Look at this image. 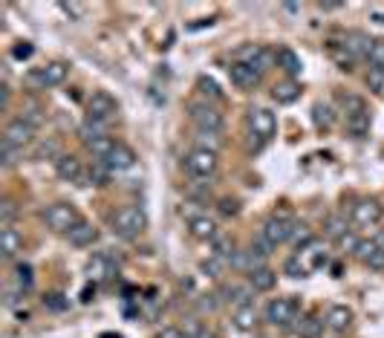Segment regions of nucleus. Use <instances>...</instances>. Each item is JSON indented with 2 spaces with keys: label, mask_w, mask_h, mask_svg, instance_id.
Segmentation results:
<instances>
[{
  "label": "nucleus",
  "mask_w": 384,
  "mask_h": 338,
  "mask_svg": "<svg viewBox=\"0 0 384 338\" xmlns=\"http://www.w3.org/2000/svg\"><path fill=\"white\" fill-rule=\"evenodd\" d=\"M283 272H286V275H289V278H307V275H309V272H307V269H303V263L298 261V257H295V254H292V257H289V261H286V263H283Z\"/></svg>",
  "instance_id": "nucleus-41"
},
{
  "label": "nucleus",
  "mask_w": 384,
  "mask_h": 338,
  "mask_svg": "<svg viewBox=\"0 0 384 338\" xmlns=\"http://www.w3.org/2000/svg\"><path fill=\"white\" fill-rule=\"evenodd\" d=\"M9 99H12V90H9V84L3 82V84H0V107H9Z\"/></svg>",
  "instance_id": "nucleus-52"
},
{
  "label": "nucleus",
  "mask_w": 384,
  "mask_h": 338,
  "mask_svg": "<svg viewBox=\"0 0 384 338\" xmlns=\"http://www.w3.org/2000/svg\"><path fill=\"white\" fill-rule=\"evenodd\" d=\"M84 275L90 283H104L116 275V263H113V257L104 254V252H95L90 261L84 263Z\"/></svg>",
  "instance_id": "nucleus-13"
},
{
  "label": "nucleus",
  "mask_w": 384,
  "mask_h": 338,
  "mask_svg": "<svg viewBox=\"0 0 384 338\" xmlns=\"http://www.w3.org/2000/svg\"><path fill=\"white\" fill-rule=\"evenodd\" d=\"M191 122H194L197 133H222V113L214 104H194L191 107Z\"/></svg>",
  "instance_id": "nucleus-10"
},
{
  "label": "nucleus",
  "mask_w": 384,
  "mask_h": 338,
  "mask_svg": "<svg viewBox=\"0 0 384 338\" xmlns=\"http://www.w3.org/2000/svg\"><path fill=\"white\" fill-rule=\"evenodd\" d=\"M271 99H275L278 104H295V102L300 99V84L295 82V78L278 82L275 87H271Z\"/></svg>",
  "instance_id": "nucleus-25"
},
{
  "label": "nucleus",
  "mask_w": 384,
  "mask_h": 338,
  "mask_svg": "<svg viewBox=\"0 0 384 338\" xmlns=\"http://www.w3.org/2000/svg\"><path fill=\"white\" fill-rule=\"evenodd\" d=\"M35 133H38V127H32L23 119H12L3 127V144H9V148H18V151H26L29 144L35 142Z\"/></svg>",
  "instance_id": "nucleus-12"
},
{
  "label": "nucleus",
  "mask_w": 384,
  "mask_h": 338,
  "mask_svg": "<svg viewBox=\"0 0 384 338\" xmlns=\"http://www.w3.org/2000/svg\"><path fill=\"white\" fill-rule=\"evenodd\" d=\"M188 232H191V237H194V240H202V243H214L217 234H220L217 223L211 217H205V214L191 217L188 220Z\"/></svg>",
  "instance_id": "nucleus-20"
},
{
  "label": "nucleus",
  "mask_w": 384,
  "mask_h": 338,
  "mask_svg": "<svg viewBox=\"0 0 384 338\" xmlns=\"http://www.w3.org/2000/svg\"><path fill=\"white\" fill-rule=\"evenodd\" d=\"M222 214H237V203H229V200H222Z\"/></svg>",
  "instance_id": "nucleus-54"
},
{
  "label": "nucleus",
  "mask_w": 384,
  "mask_h": 338,
  "mask_svg": "<svg viewBox=\"0 0 384 338\" xmlns=\"http://www.w3.org/2000/svg\"><path fill=\"white\" fill-rule=\"evenodd\" d=\"M321 327H327L324 321H318V318H307V321L300 324V332H303V338H315Z\"/></svg>",
  "instance_id": "nucleus-44"
},
{
  "label": "nucleus",
  "mask_w": 384,
  "mask_h": 338,
  "mask_svg": "<svg viewBox=\"0 0 384 338\" xmlns=\"http://www.w3.org/2000/svg\"><path fill=\"white\" fill-rule=\"evenodd\" d=\"M312 122H315V127H321V131H332V124H335V110H332V104L318 102L312 107Z\"/></svg>",
  "instance_id": "nucleus-27"
},
{
  "label": "nucleus",
  "mask_w": 384,
  "mask_h": 338,
  "mask_svg": "<svg viewBox=\"0 0 384 338\" xmlns=\"http://www.w3.org/2000/svg\"><path fill=\"white\" fill-rule=\"evenodd\" d=\"M249 131L260 142H269L278 133V116L269 107H251L249 110Z\"/></svg>",
  "instance_id": "nucleus-11"
},
{
  "label": "nucleus",
  "mask_w": 384,
  "mask_h": 338,
  "mask_svg": "<svg viewBox=\"0 0 384 338\" xmlns=\"http://www.w3.org/2000/svg\"><path fill=\"white\" fill-rule=\"evenodd\" d=\"M384 220V205L378 200H358L349 208V223L358 225V229H373Z\"/></svg>",
  "instance_id": "nucleus-8"
},
{
  "label": "nucleus",
  "mask_w": 384,
  "mask_h": 338,
  "mask_svg": "<svg viewBox=\"0 0 384 338\" xmlns=\"http://www.w3.org/2000/svg\"><path fill=\"white\" fill-rule=\"evenodd\" d=\"M321 9H327V12H335V9H341V3H321Z\"/></svg>",
  "instance_id": "nucleus-56"
},
{
  "label": "nucleus",
  "mask_w": 384,
  "mask_h": 338,
  "mask_svg": "<svg viewBox=\"0 0 384 338\" xmlns=\"http://www.w3.org/2000/svg\"><path fill=\"white\" fill-rule=\"evenodd\" d=\"M197 148H205V151L220 153V148H222V136H220V133H197Z\"/></svg>",
  "instance_id": "nucleus-37"
},
{
  "label": "nucleus",
  "mask_w": 384,
  "mask_h": 338,
  "mask_svg": "<svg viewBox=\"0 0 384 338\" xmlns=\"http://www.w3.org/2000/svg\"><path fill=\"white\" fill-rule=\"evenodd\" d=\"M119 113V102L113 93L107 90H95L90 99H87V119H95V122H110Z\"/></svg>",
  "instance_id": "nucleus-9"
},
{
  "label": "nucleus",
  "mask_w": 384,
  "mask_h": 338,
  "mask_svg": "<svg viewBox=\"0 0 384 338\" xmlns=\"http://www.w3.org/2000/svg\"><path fill=\"white\" fill-rule=\"evenodd\" d=\"M44 307L50 310V312H64L70 307V298L67 295H61V292H52V295H46L44 298Z\"/></svg>",
  "instance_id": "nucleus-39"
},
{
  "label": "nucleus",
  "mask_w": 384,
  "mask_h": 338,
  "mask_svg": "<svg viewBox=\"0 0 384 338\" xmlns=\"http://www.w3.org/2000/svg\"><path fill=\"white\" fill-rule=\"evenodd\" d=\"M61 12L70 15V18H75V21L84 18V6H81V3H61Z\"/></svg>",
  "instance_id": "nucleus-48"
},
{
  "label": "nucleus",
  "mask_w": 384,
  "mask_h": 338,
  "mask_svg": "<svg viewBox=\"0 0 384 338\" xmlns=\"http://www.w3.org/2000/svg\"><path fill=\"white\" fill-rule=\"evenodd\" d=\"M194 338H220V335H217V332H214V330H208V327H200V330H197V335H194Z\"/></svg>",
  "instance_id": "nucleus-53"
},
{
  "label": "nucleus",
  "mask_w": 384,
  "mask_h": 338,
  "mask_svg": "<svg viewBox=\"0 0 384 338\" xmlns=\"http://www.w3.org/2000/svg\"><path fill=\"white\" fill-rule=\"evenodd\" d=\"M295 225H298V220L289 212H275L263 223V229H260L258 240H254V246H258L263 254L275 252L278 246H283V243H289V240H292Z\"/></svg>",
  "instance_id": "nucleus-1"
},
{
  "label": "nucleus",
  "mask_w": 384,
  "mask_h": 338,
  "mask_svg": "<svg viewBox=\"0 0 384 338\" xmlns=\"http://www.w3.org/2000/svg\"><path fill=\"white\" fill-rule=\"evenodd\" d=\"M237 61L246 64V67H251L258 75H263L266 70L275 67V53H271L269 46H263V44H249V46H243V50L237 53Z\"/></svg>",
  "instance_id": "nucleus-7"
},
{
  "label": "nucleus",
  "mask_w": 384,
  "mask_h": 338,
  "mask_svg": "<svg viewBox=\"0 0 384 338\" xmlns=\"http://www.w3.org/2000/svg\"><path fill=\"white\" fill-rule=\"evenodd\" d=\"M295 257L303 263V269H307V272H315V269L327 266V246L321 243V240H309L307 246H300V249H298Z\"/></svg>",
  "instance_id": "nucleus-16"
},
{
  "label": "nucleus",
  "mask_w": 384,
  "mask_h": 338,
  "mask_svg": "<svg viewBox=\"0 0 384 338\" xmlns=\"http://www.w3.org/2000/svg\"><path fill=\"white\" fill-rule=\"evenodd\" d=\"M67 75H70V64L67 61H50L41 70H32L26 75V84L35 87V90H46V87L64 84V82H67Z\"/></svg>",
  "instance_id": "nucleus-5"
},
{
  "label": "nucleus",
  "mask_w": 384,
  "mask_h": 338,
  "mask_svg": "<svg viewBox=\"0 0 384 338\" xmlns=\"http://www.w3.org/2000/svg\"><path fill=\"white\" fill-rule=\"evenodd\" d=\"M338 243H341V249H347V252H353V254H356V249H358V243H361V240H356L353 234L347 232V234L338 240Z\"/></svg>",
  "instance_id": "nucleus-49"
},
{
  "label": "nucleus",
  "mask_w": 384,
  "mask_h": 338,
  "mask_svg": "<svg viewBox=\"0 0 384 338\" xmlns=\"http://www.w3.org/2000/svg\"><path fill=\"white\" fill-rule=\"evenodd\" d=\"M104 165L110 173H124V171H131L136 165V153L131 144H124V142H116V148L110 151V156L104 159Z\"/></svg>",
  "instance_id": "nucleus-15"
},
{
  "label": "nucleus",
  "mask_w": 384,
  "mask_h": 338,
  "mask_svg": "<svg viewBox=\"0 0 384 338\" xmlns=\"http://www.w3.org/2000/svg\"><path fill=\"white\" fill-rule=\"evenodd\" d=\"M231 321H234V327L240 332H251L254 327H258V307H254V303H243V307L234 310Z\"/></svg>",
  "instance_id": "nucleus-26"
},
{
  "label": "nucleus",
  "mask_w": 384,
  "mask_h": 338,
  "mask_svg": "<svg viewBox=\"0 0 384 338\" xmlns=\"http://www.w3.org/2000/svg\"><path fill=\"white\" fill-rule=\"evenodd\" d=\"M18 119L29 122L32 127H41V124H44V110H41L38 104H26V107L21 110V116H18Z\"/></svg>",
  "instance_id": "nucleus-38"
},
{
  "label": "nucleus",
  "mask_w": 384,
  "mask_h": 338,
  "mask_svg": "<svg viewBox=\"0 0 384 338\" xmlns=\"http://www.w3.org/2000/svg\"><path fill=\"white\" fill-rule=\"evenodd\" d=\"M275 283H278V272L275 269L260 266V269L249 272V289H251V292H271Z\"/></svg>",
  "instance_id": "nucleus-21"
},
{
  "label": "nucleus",
  "mask_w": 384,
  "mask_h": 338,
  "mask_svg": "<svg viewBox=\"0 0 384 338\" xmlns=\"http://www.w3.org/2000/svg\"><path fill=\"white\" fill-rule=\"evenodd\" d=\"M156 338H188V335H185V332H182L180 327H165V330L159 332Z\"/></svg>",
  "instance_id": "nucleus-50"
},
{
  "label": "nucleus",
  "mask_w": 384,
  "mask_h": 338,
  "mask_svg": "<svg viewBox=\"0 0 384 338\" xmlns=\"http://www.w3.org/2000/svg\"><path fill=\"white\" fill-rule=\"evenodd\" d=\"M347 131L353 133V136H358V139H364L367 133H370V113H358V116H349V119H347Z\"/></svg>",
  "instance_id": "nucleus-31"
},
{
  "label": "nucleus",
  "mask_w": 384,
  "mask_h": 338,
  "mask_svg": "<svg viewBox=\"0 0 384 338\" xmlns=\"http://www.w3.org/2000/svg\"><path fill=\"white\" fill-rule=\"evenodd\" d=\"M21 156H23V151L9 148V144H0V159H3V168L18 165V162H21Z\"/></svg>",
  "instance_id": "nucleus-40"
},
{
  "label": "nucleus",
  "mask_w": 384,
  "mask_h": 338,
  "mask_svg": "<svg viewBox=\"0 0 384 338\" xmlns=\"http://www.w3.org/2000/svg\"><path fill=\"white\" fill-rule=\"evenodd\" d=\"M220 168V153L205 151V148H191L185 153V171L194 176V180H208L214 176Z\"/></svg>",
  "instance_id": "nucleus-4"
},
{
  "label": "nucleus",
  "mask_w": 384,
  "mask_h": 338,
  "mask_svg": "<svg viewBox=\"0 0 384 338\" xmlns=\"http://www.w3.org/2000/svg\"><path fill=\"white\" fill-rule=\"evenodd\" d=\"M367 84L373 87L376 95H381V99H384V70H370V75H367Z\"/></svg>",
  "instance_id": "nucleus-42"
},
{
  "label": "nucleus",
  "mask_w": 384,
  "mask_h": 338,
  "mask_svg": "<svg viewBox=\"0 0 384 338\" xmlns=\"http://www.w3.org/2000/svg\"><path fill=\"white\" fill-rule=\"evenodd\" d=\"M15 283H18L21 292H26V289L35 283V269H32L29 263H18L15 266Z\"/></svg>",
  "instance_id": "nucleus-34"
},
{
  "label": "nucleus",
  "mask_w": 384,
  "mask_h": 338,
  "mask_svg": "<svg viewBox=\"0 0 384 338\" xmlns=\"http://www.w3.org/2000/svg\"><path fill=\"white\" fill-rule=\"evenodd\" d=\"M110 225H113L116 237L136 240L139 234H145V229H148V214L142 212L139 205H122L119 212L113 214V220H110Z\"/></svg>",
  "instance_id": "nucleus-2"
},
{
  "label": "nucleus",
  "mask_w": 384,
  "mask_h": 338,
  "mask_svg": "<svg viewBox=\"0 0 384 338\" xmlns=\"http://www.w3.org/2000/svg\"><path fill=\"white\" fill-rule=\"evenodd\" d=\"M67 240L75 246V249H87V246H93L95 240H99V229H95L93 223H87V220H81L75 225V229L67 234Z\"/></svg>",
  "instance_id": "nucleus-23"
},
{
  "label": "nucleus",
  "mask_w": 384,
  "mask_h": 338,
  "mask_svg": "<svg viewBox=\"0 0 384 338\" xmlns=\"http://www.w3.org/2000/svg\"><path fill=\"white\" fill-rule=\"evenodd\" d=\"M341 110H344V116L349 119V116H358V113H367V104H364L361 95L344 93V95H341Z\"/></svg>",
  "instance_id": "nucleus-30"
},
{
  "label": "nucleus",
  "mask_w": 384,
  "mask_h": 338,
  "mask_svg": "<svg viewBox=\"0 0 384 338\" xmlns=\"http://www.w3.org/2000/svg\"><path fill=\"white\" fill-rule=\"evenodd\" d=\"M226 266H229V263L222 261V257L211 254L208 261L200 263V272H202V275H208V278H222V275H226Z\"/></svg>",
  "instance_id": "nucleus-33"
},
{
  "label": "nucleus",
  "mask_w": 384,
  "mask_h": 338,
  "mask_svg": "<svg viewBox=\"0 0 384 338\" xmlns=\"http://www.w3.org/2000/svg\"><path fill=\"white\" fill-rule=\"evenodd\" d=\"M373 21H376V24H381V26H384V12H373Z\"/></svg>",
  "instance_id": "nucleus-57"
},
{
  "label": "nucleus",
  "mask_w": 384,
  "mask_h": 338,
  "mask_svg": "<svg viewBox=\"0 0 384 338\" xmlns=\"http://www.w3.org/2000/svg\"><path fill=\"white\" fill-rule=\"evenodd\" d=\"M367 64L373 70H384V38H376L370 46V55H367Z\"/></svg>",
  "instance_id": "nucleus-35"
},
{
  "label": "nucleus",
  "mask_w": 384,
  "mask_h": 338,
  "mask_svg": "<svg viewBox=\"0 0 384 338\" xmlns=\"http://www.w3.org/2000/svg\"><path fill=\"white\" fill-rule=\"evenodd\" d=\"M32 53H35V46H32L29 41H18V44L12 46V58H18V61L32 58Z\"/></svg>",
  "instance_id": "nucleus-43"
},
{
  "label": "nucleus",
  "mask_w": 384,
  "mask_h": 338,
  "mask_svg": "<svg viewBox=\"0 0 384 338\" xmlns=\"http://www.w3.org/2000/svg\"><path fill=\"white\" fill-rule=\"evenodd\" d=\"M347 232H349V229H347V217H341V214H332V217L324 223V234H327L329 240H341Z\"/></svg>",
  "instance_id": "nucleus-32"
},
{
  "label": "nucleus",
  "mask_w": 384,
  "mask_h": 338,
  "mask_svg": "<svg viewBox=\"0 0 384 338\" xmlns=\"http://www.w3.org/2000/svg\"><path fill=\"white\" fill-rule=\"evenodd\" d=\"M44 220H46V225H50L52 232H58V234H70L75 225L81 223V217H78V212H75V205H70V203H52V205L44 212Z\"/></svg>",
  "instance_id": "nucleus-6"
},
{
  "label": "nucleus",
  "mask_w": 384,
  "mask_h": 338,
  "mask_svg": "<svg viewBox=\"0 0 384 338\" xmlns=\"http://www.w3.org/2000/svg\"><path fill=\"white\" fill-rule=\"evenodd\" d=\"M200 87H202V93H205V95H214V99L220 95L217 84H214V82H208V78H200Z\"/></svg>",
  "instance_id": "nucleus-51"
},
{
  "label": "nucleus",
  "mask_w": 384,
  "mask_h": 338,
  "mask_svg": "<svg viewBox=\"0 0 384 338\" xmlns=\"http://www.w3.org/2000/svg\"><path fill=\"white\" fill-rule=\"evenodd\" d=\"M110 176H113V173L107 171V165H104V162H95V165H93V171L87 173V185H107Z\"/></svg>",
  "instance_id": "nucleus-36"
},
{
  "label": "nucleus",
  "mask_w": 384,
  "mask_h": 338,
  "mask_svg": "<svg viewBox=\"0 0 384 338\" xmlns=\"http://www.w3.org/2000/svg\"><path fill=\"white\" fill-rule=\"evenodd\" d=\"M15 214H18V208H15V203H12V200H6V203H3V208H0V223H3V225H12Z\"/></svg>",
  "instance_id": "nucleus-46"
},
{
  "label": "nucleus",
  "mask_w": 384,
  "mask_h": 338,
  "mask_svg": "<svg viewBox=\"0 0 384 338\" xmlns=\"http://www.w3.org/2000/svg\"><path fill=\"white\" fill-rule=\"evenodd\" d=\"M341 46H344V53L353 61H367V55H370V46H373V38H367L364 32H347Z\"/></svg>",
  "instance_id": "nucleus-17"
},
{
  "label": "nucleus",
  "mask_w": 384,
  "mask_h": 338,
  "mask_svg": "<svg viewBox=\"0 0 384 338\" xmlns=\"http://www.w3.org/2000/svg\"><path fill=\"white\" fill-rule=\"evenodd\" d=\"M55 173L61 176L64 182H75V185H87V173H84V165H81V159L73 156V153H61L55 159Z\"/></svg>",
  "instance_id": "nucleus-14"
},
{
  "label": "nucleus",
  "mask_w": 384,
  "mask_h": 338,
  "mask_svg": "<svg viewBox=\"0 0 384 338\" xmlns=\"http://www.w3.org/2000/svg\"><path fill=\"white\" fill-rule=\"evenodd\" d=\"M211 246H214V254H217V257H222L226 263H234L237 246H234V237H231V234H222V232H220Z\"/></svg>",
  "instance_id": "nucleus-28"
},
{
  "label": "nucleus",
  "mask_w": 384,
  "mask_h": 338,
  "mask_svg": "<svg viewBox=\"0 0 384 338\" xmlns=\"http://www.w3.org/2000/svg\"><path fill=\"white\" fill-rule=\"evenodd\" d=\"M23 249V234L15 229V225H3V229H0V254L6 257H15Z\"/></svg>",
  "instance_id": "nucleus-22"
},
{
  "label": "nucleus",
  "mask_w": 384,
  "mask_h": 338,
  "mask_svg": "<svg viewBox=\"0 0 384 338\" xmlns=\"http://www.w3.org/2000/svg\"><path fill=\"white\" fill-rule=\"evenodd\" d=\"M324 324L332 332H347L349 327H353V310H349L347 303H332V307L327 310Z\"/></svg>",
  "instance_id": "nucleus-18"
},
{
  "label": "nucleus",
  "mask_w": 384,
  "mask_h": 338,
  "mask_svg": "<svg viewBox=\"0 0 384 338\" xmlns=\"http://www.w3.org/2000/svg\"><path fill=\"white\" fill-rule=\"evenodd\" d=\"M275 64L278 67L289 75V78H295V75H300L303 73V61H300V55L295 53V50H289V46H280V50L275 53Z\"/></svg>",
  "instance_id": "nucleus-24"
},
{
  "label": "nucleus",
  "mask_w": 384,
  "mask_h": 338,
  "mask_svg": "<svg viewBox=\"0 0 384 338\" xmlns=\"http://www.w3.org/2000/svg\"><path fill=\"white\" fill-rule=\"evenodd\" d=\"M376 246H378V243H376ZM364 266H370V269H376V272H384V252H381V249H376V252L364 261Z\"/></svg>",
  "instance_id": "nucleus-47"
},
{
  "label": "nucleus",
  "mask_w": 384,
  "mask_h": 338,
  "mask_svg": "<svg viewBox=\"0 0 384 338\" xmlns=\"http://www.w3.org/2000/svg\"><path fill=\"white\" fill-rule=\"evenodd\" d=\"M300 303L295 295H278L266 303V321L271 327H292V321L298 318Z\"/></svg>",
  "instance_id": "nucleus-3"
},
{
  "label": "nucleus",
  "mask_w": 384,
  "mask_h": 338,
  "mask_svg": "<svg viewBox=\"0 0 384 338\" xmlns=\"http://www.w3.org/2000/svg\"><path fill=\"white\" fill-rule=\"evenodd\" d=\"M229 78H231V84L237 90H254V87L260 84V75L254 73L251 67H246V64H240V61L229 64Z\"/></svg>",
  "instance_id": "nucleus-19"
},
{
  "label": "nucleus",
  "mask_w": 384,
  "mask_h": 338,
  "mask_svg": "<svg viewBox=\"0 0 384 338\" xmlns=\"http://www.w3.org/2000/svg\"><path fill=\"white\" fill-rule=\"evenodd\" d=\"M373 240H376V243H378V249H381V252H384V229H381V232H378V234H376V237H373Z\"/></svg>",
  "instance_id": "nucleus-55"
},
{
  "label": "nucleus",
  "mask_w": 384,
  "mask_h": 338,
  "mask_svg": "<svg viewBox=\"0 0 384 338\" xmlns=\"http://www.w3.org/2000/svg\"><path fill=\"white\" fill-rule=\"evenodd\" d=\"M292 240H295V243H298V249H300V246H307L309 240H315V237H312V232L307 229V225H303V223H298V225H295V234H292Z\"/></svg>",
  "instance_id": "nucleus-45"
},
{
  "label": "nucleus",
  "mask_w": 384,
  "mask_h": 338,
  "mask_svg": "<svg viewBox=\"0 0 384 338\" xmlns=\"http://www.w3.org/2000/svg\"><path fill=\"white\" fill-rule=\"evenodd\" d=\"M110 136V122H95V119H84L81 122V139L93 142V139H104Z\"/></svg>",
  "instance_id": "nucleus-29"
}]
</instances>
